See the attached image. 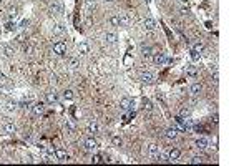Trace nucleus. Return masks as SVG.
Listing matches in <instances>:
<instances>
[{
    "label": "nucleus",
    "instance_id": "30",
    "mask_svg": "<svg viewBox=\"0 0 249 166\" xmlns=\"http://www.w3.org/2000/svg\"><path fill=\"white\" fill-rule=\"evenodd\" d=\"M110 23H111L113 27H120L121 23H120V15H111L110 17Z\"/></svg>",
    "mask_w": 249,
    "mask_h": 166
},
{
    "label": "nucleus",
    "instance_id": "21",
    "mask_svg": "<svg viewBox=\"0 0 249 166\" xmlns=\"http://www.w3.org/2000/svg\"><path fill=\"white\" fill-rule=\"evenodd\" d=\"M189 91L193 95H199L201 91H203V85H201V83H193V85H191V88H189Z\"/></svg>",
    "mask_w": 249,
    "mask_h": 166
},
{
    "label": "nucleus",
    "instance_id": "37",
    "mask_svg": "<svg viewBox=\"0 0 249 166\" xmlns=\"http://www.w3.org/2000/svg\"><path fill=\"white\" fill-rule=\"evenodd\" d=\"M65 126H66V130H68V131H73V130H75V123H73V121H70V120L65 121Z\"/></svg>",
    "mask_w": 249,
    "mask_h": 166
},
{
    "label": "nucleus",
    "instance_id": "24",
    "mask_svg": "<svg viewBox=\"0 0 249 166\" xmlns=\"http://www.w3.org/2000/svg\"><path fill=\"white\" fill-rule=\"evenodd\" d=\"M68 67H70V70H76V68L80 67V60H78V58H75V57H71L68 60Z\"/></svg>",
    "mask_w": 249,
    "mask_h": 166
},
{
    "label": "nucleus",
    "instance_id": "10",
    "mask_svg": "<svg viewBox=\"0 0 249 166\" xmlns=\"http://www.w3.org/2000/svg\"><path fill=\"white\" fill-rule=\"evenodd\" d=\"M208 146H209V140H208V138H204V136H199V138L196 140V148L204 150V148H208Z\"/></svg>",
    "mask_w": 249,
    "mask_h": 166
},
{
    "label": "nucleus",
    "instance_id": "20",
    "mask_svg": "<svg viewBox=\"0 0 249 166\" xmlns=\"http://www.w3.org/2000/svg\"><path fill=\"white\" fill-rule=\"evenodd\" d=\"M17 15H18V8L17 7H10L7 10V18H8V20H15Z\"/></svg>",
    "mask_w": 249,
    "mask_h": 166
},
{
    "label": "nucleus",
    "instance_id": "44",
    "mask_svg": "<svg viewBox=\"0 0 249 166\" xmlns=\"http://www.w3.org/2000/svg\"><path fill=\"white\" fill-rule=\"evenodd\" d=\"M181 2H186V0H181Z\"/></svg>",
    "mask_w": 249,
    "mask_h": 166
},
{
    "label": "nucleus",
    "instance_id": "34",
    "mask_svg": "<svg viewBox=\"0 0 249 166\" xmlns=\"http://www.w3.org/2000/svg\"><path fill=\"white\" fill-rule=\"evenodd\" d=\"M203 50H204V45H203V43H194L193 52H196V53H201Z\"/></svg>",
    "mask_w": 249,
    "mask_h": 166
},
{
    "label": "nucleus",
    "instance_id": "3",
    "mask_svg": "<svg viewBox=\"0 0 249 166\" xmlns=\"http://www.w3.org/2000/svg\"><path fill=\"white\" fill-rule=\"evenodd\" d=\"M45 110H47V106H45V103H43V101H37V103L32 106L33 115H37V116L43 115V113H45Z\"/></svg>",
    "mask_w": 249,
    "mask_h": 166
},
{
    "label": "nucleus",
    "instance_id": "35",
    "mask_svg": "<svg viewBox=\"0 0 249 166\" xmlns=\"http://www.w3.org/2000/svg\"><path fill=\"white\" fill-rule=\"evenodd\" d=\"M189 163L191 164H199V163H203V158H201V156H193V158L189 159Z\"/></svg>",
    "mask_w": 249,
    "mask_h": 166
},
{
    "label": "nucleus",
    "instance_id": "25",
    "mask_svg": "<svg viewBox=\"0 0 249 166\" xmlns=\"http://www.w3.org/2000/svg\"><path fill=\"white\" fill-rule=\"evenodd\" d=\"M131 100L130 98H121V101H120V106H121L123 110H130L131 108Z\"/></svg>",
    "mask_w": 249,
    "mask_h": 166
},
{
    "label": "nucleus",
    "instance_id": "15",
    "mask_svg": "<svg viewBox=\"0 0 249 166\" xmlns=\"http://www.w3.org/2000/svg\"><path fill=\"white\" fill-rule=\"evenodd\" d=\"M78 53L80 55H88L90 53V45L87 42H80L78 43Z\"/></svg>",
    "mask_w": 249,
    "mask_h": 166
},
{
    "label": "nucleus",
    "instance_id": "31",
    "mask_svg": "<svg viewBox=\"0 0 249 166\" xmlns=\"http://www.w3.org/2000/svg\"><path fill=\"white\" fill-rule=\"evenodd\" d=\"M196 71H198V70H196V67H193V65L186 67V75H188V76H194Z\"/></svg>",
    "mask_w": 249,
    "mask_h": 166
},
{
    "label": "nucleus",
    "instance_id": "4",
    "mask_svg": "<svg viewBox=\"0 0 249 166\" xmlns=\"http://www.w3.org/2000/svg\"><path fill=\"white\" fill-rule=\"evenodd\" d=\"M146 153H148V156H151V158H156V154L160 153V146L156 143H148L146 145Z\"/></svg>",
    "mask_w": 249,
    "mask_h": 166
},
{
    "label": "nucleus",
    "instance_id": "14",
    "mask_svg": "<svg viewBox=\"0 0 249 166\" xmlns=\"http://www.w3.org/2000/svg\"><path fill=\"white\" fill-rule=\"evenodd\" d=\"M3 130H5V133L8 135H13V133H17V126L13 121H7L5 125H3Z\"/></svg>",
    "mask_w": 249,
    "mask_h": 166
},
{
    "label": "nucleus",
    "instance_id": "38",
    "mask_svg": "<svg viewBox=\"0 0 249 166\" xmlns=\"http://www.w3.org/2000/svg\"><path fill=\"white\" fill-rule=\"evenodd\" d=\"M153 108V105H151V101L150 100H145V110H148V111H150Z\"/></svg>",
    "mask_w": 249,
    "mask_h": 166
},
{
    "label": "nucleus",
    "instance_id": "36",
    "mask_svg": "<svg viewBox=\"0 0 249 166\" xmlns=\"http://www.w3.org/2000/svg\"><path fill=\"white\" fill-rule=\"evenodd\" d=\"M15 108H17L15 101H8V103H7V111H15Z\"/></svg>",
    "mask_w": 249,
    "mask_h": 166
},
{
    "label": "nucleus",
    "instance_id": "2",
    "mask_svg": "<svg viewBox=\"0 0 249 166\" xmlns=\"http://www.w3.org/2000/svg\"><path fill=\"white\" fill-rule=\"evenodd\" d=\"M83 145H85V150H87V151H95V150L98 148V141L95 140L93 136H90V138L85 140Z\"/></svg>",
    "mask_w": 249,
    "mask_h": 166
},
{
    "label": "nucleus",
    "instance_id": "43",
    "mask_svg": "<svg viewBox=\"0 0 249 166\" xmlns=\"http://www.w3.org/2000/svg\"><path fill=\"white\" fill-rule=\"evenodd\" d=\"M105 2H113V0H105Z\"/></svg>",
    "mask_w": 249,
    "mask_h": 166
},
{
    "label": "nucleus",
    "instance_id": "19",
    "mask_svg": "<svg viewBox=\"0 0 249 166\" xmlns=\"http://www.w3.org/2000/svg\"><path fill=\"white\" fill-rule=\"evenodd\" d=\"M0 50H2V53L5 57H13V53H15V50L10 45H0Z\"/></svg>",
    "mask_w": 249,
    "mask_h": 166
},
{
    "label": "nucleus",
    "instance_id": "18",
    "mask_svg": "<svg viewBox=\"0 0 249 166\" xmlns=\"http://www.w3.org/2000/svg\"><path fill=\"white\" fill-rule=\"evenodd\" d=\"M47 101H48V103H57V101H58V93H57L55 90H50L48 93H47Z\"/></svg>",
    "mask_w": 249,
    "mask_h": 166
},
{
    "label": "nucleus",
    "instance_id": "42",
    "mask_svg": "<svg viewBox=\"0 0 249 166\" xmlns=\"http://www.w3.org/2000/svg\"><path fill=\"white\" fill-rule=\"evenodd\" d=\"M191 57H193V60H198V58H199V53H196V52H191Z\"/></svg>",
    "mask_w": 249,
    "mask_h": 166
},
{
    "label": "nucleus",
    "instance_id": "6",
    "mask_svg": "<svg viewBox=\"0 0 249 166\" xmlns=\"http://www.w3.org/2000/svg\"><path fill=\"white\" fill-rule=\"evenodd\" d=\"M143 28H145L146 32H153L156 28V22L153 20L151 17H146L145 20H143Z\"/></svg>",
    "mask_w": 249,
    "mask_h": 166
},
{
    "label": "nucleus",
    "instance_id": "12",
    "mask_svg": "<svg viewBox=\"0 0 249 166\" xmlns=\"http://www.w3.org/2000/svg\"><path fill=\"white\" fill-rule=\"evenodd\" d=\"M50 12L53 13V15H60L61 12H63V5H61L60 2H53L50 7Z\"/></svg>",
    "mask_w": 249,
    "mask_h": 166
},
{
    "label": "nucleus",
    "instance_id": "9",
    "mask_svg": "<svg viewBox=\"0 0 249 166\" xmlns=\"http://www.w3.org/2000/svg\"><path fill=\"white\" fill-rule=\"evenodd\" d=\"M153 63H155V65H165L166 63V55L165 53H155V55H153Z\"/></svg>",
    "mask_w": 249,
    "mask_h": 166
},
{
    "label": "nucleus",
    "instance_id": "45",
    "mask_svg": "<svg viewBox=\"0 0 249 166\" xmlns=\"http://www.w3.org/2000/svg\"><path fill=\"white\" fill-rule=\"evenodd\" d=\"M2 2H3V0H0V3H2Z\"/></svg>",
    "mask_w": 249,
    "mask_h": 166
},
{
    "label": "nucleus",
    "instance_id": "8",
    "mask_svg": "<svg viewBox=\"0 0 249 166\" xmlns=\"http://www.w3.org/2000/svg\"><path fill=\"white\" fill-rule=\"evenodd\" d=\"M120 23L124 25V27H130L133 23V15H131V13H123V15L120 17Z\"/></svg>",
    "mask_w": 249,
    "mask_h": 166
},
{
    "label": "nucleus",
    "instance_id": "1",
    "mask_svg": "<svg viewBox=\"0 0 249 166\" xmlns=\"http://www.w3.org/2000/svg\"><path fill=\"white\" fill-rule=\"evenodd\" d=\"M52 50H53L55 55L63 57L65 53H66V43H65V42H55L53 47H52Z\"/></svg>",
    "mask_w": 249,
    "mask_h": 166
},
{
    "label": "nucleus",
    "instance_id": "27",
    "mask_svg": "<svg viewBox=\"0 0 249 166\" xmlns=\"http://www.w3.org/2000/svg\"><path fill=\"white\" fill-rule=\"evenodd\" d=\"M63 98H65L66 101H71V100H73V98H75L73 90H70V88H68V90H65V91H63Z\"/></svg>",
    "mask_w": 249,
    "mask_h": 166
},
{
    "label": "nucleus",
    "instance_id": "26",
    "mask_svg": "<svg viewBox=\"0 0 249 166\" xmlns=\"http://www.w3.org/2000/svg\"><path fill=\"white\" fill-rule=\"evenodd\" d=\"M151 52H153V50H151L150 45H145V43L141 45V53H143V57H151V55H153Z\"/></svg>",
    "mask_w": 249,
    "mask_h": 166
},
{
    "label": "nucleus",
    "instance_id": "7",
    "mask_svg": "<svg viewBox=\"0 0 249 166\" xmlns=\"http://www.w3.org/2000/svg\"><path fill=\"white\" fill-rule=\"evenodd\" d=\"M87 128H88V133H92V135H97V133H100V125H98L95 120H90V121H88Z\"/></svg>",
    "mask_w": 249,
    "mask_h": 166
},
{
    "label": "nucleus",
    "instance_id": "40",
    "mask_svg": "<svg viewBox=\"0 0 249 166\" xmlns=\"http://www.w3.org/2000/svg\"><path fill=\"white\" fill-rule=\"evenodd\" d=\"M25 52L27 53H33V52H35V48H33L32 45H25Z\"/></svg>",
    "mask_w": 249,
    "mask_h": 166
},
{
    "label": "nucleus",
    "instance_id": "23",
    "mask_svg": "<svg viewBox=\"0 0 249 166\" xmlns=\"http://www.w3.org/2000/svg\"><path fill=\"white\" fill-rule=\"evenodd\" d=\"M65 32H66V28H65L63 23H57V25L53 27V33H55V35H63Z\"/></svg>",
    "mask_w": 249,
    "mask_h": 166
},
{
    "label": "nucleus",
    "instance_id": "11",
    "mask_svg": "<svg viewBox=\"0 0 249 166\" xmlns=\"http://www.w3.org/2000/svg\"><path fill=\"white\" fill-rule=\"evenodd\" d=\"M55 159H58V161H68V154H66V151L65 150H55Z\"/></svg>",
    "mask_w": 249,
    "mask_h": 166
},
{
    "label": "nucleus",
    "instance_id": "16",
    "mask_svg": "<svg viewBox=\"0 0 249 166\" xmlns=\"http://www.w3.org/2000/svg\"><path fill=\"white\" fill-rule=\"evenodd\" d=\"M165 138L166 140H176L178 138V130L176 128H168L165 131Z\"/></svg>",
    "mask_w": 249,
    "mask_h": 166
},
{
    "label": "nucleus",
    "instance_id": "28",
    "mask_svg": "<svg viewBox=\"0 0 249 166\" xmlns=\"http://www.w3.org/2000/svg\"><path fill=\"white\" fill-rule=\"evenodd\" d=\"M183 125H184V131H188L193 128V120L189 118V116H186V118L183 120Z\"/></svg>",
    "mask_w": 249,
    "mask_h": 166
},
{
    "label": "nucleus",
    "instance_id": "29",
    "mask_svg": "<svg viewBox=\"0 0 249 166\" xmlns=\"http://www.w3.org/2000/svg\"><path fill=\"white\" fill-rule=\"evenodd\" d=\"M111 143H113V146H121L123 145V140H121V136H118V135H115V136H111Z\"/></svg>",
    "mask_w": 249,
    "mask_h": 166
},
{
    "label": "nucleus",
    "instance_id": "32",
    "mask_svg": "<svg viewBox=\"0 0 249 166\" xmlns=\"http://www.w3.org/2000/svg\"><path fill=\"white\" fill-rule=\"evenodd\" d=\"M191 115V110L188 108V106H183V108L179 110V116H183V118H186V116Z\"/></svg>",
    "mask_w": 249,
    "mask_h": 166
},
{
    "label": "nucleus",
    "instance_id": "5",
    "mask_svg": "<svg viewBox=\"0 0 249 166\" xmlns=\"http://www.w3.org/2000/svg\"><path fill=\"white\" fill-rule=\"evenodd\" d=\"M140 80H141V83H146V85H151V83L155 81V75H153L151 71H141Z\"/></svg>",
    "mask_w": 249,
    "mask_h": 166
},
{
    "label": "nucleus",
    "instance_id": "13",
    "mask_svg": "<svg viewBox=\"0 0 249 166\" xmlns=\"http://www.w3.org/2000/svg\"><path fill=\"white\" fill-rule=\"evenodd\" d=\"M179 156H181V151L178 148H173V150H170V153H168V161H178Z\"/></svg>",
    "mask_w": 249,
    "mask_h": 166
},
{
    "label": "nucleus",
    "instance_id": "17",
    "mask_svg": "<svg viewBox=\"0 0 249 166\" xmlns=\"http://www.w3.org/2000/svg\"><path fill=\"white\" fill-rule=\"evenodd\" d=\"M105 40L113 45V43H116V42H118V35H116L115 32H106V33H105Z\"/></svg>",
    "mask_w": 249,
    "mask_h": 166
},
{
    "label": "nucleus",
    "instance_id": "41",
    "mask_svg": "<svg viewBox=\"0 0 249 166\" xmlns=\"http://www.w3.org/2000/svg\"><path fill=\"white\" fill-rule=\"evenodd\" d=\"M5 81H7V76L3 75V73H0V85H3Z\"/></svg>",
    "mask_w": 249,
    "mask_h": 166
},
{
    "label": "nucleus",
    "instance_id": "39",
    "mask_svg": "<svg viewBox=\"0 0 249 166\" xmlns=\"http://www.w3.org/2000/svg\"><path fill=\"white\" fill-rule=\"evenodd\" d=\"M28 25H30V20H28V18L22 20V23H20V27H22V28H25V27H28Z\"/></svg>",
    "mask_w": 249,
    "mask_h": 166
},
{
    "label": "nucleus",
    "instance_id": "22",
    "mask_svg": "<svg viewBox=\"0 0 249 166\" xmlns=\"http://www.w3.org/2000/svg\"><path fill=\"white\" fill-rule=\"evenodd\" d=\"M3 27H5V32L12 33V32H15V30H17V27H18V25H17V23L13 22V20H8V22H7Z\"/></svg>",
    "mask_w": 249,
    "mask_h": 166
},
{
    "label": "nucleus",
    "instance_id": "33",
    "mask_svg": "<svg viewBox=\"0 0 249 166\" xmlns=\"http://www.w3.org/2000/svg\"><path fill=\"white\" fill-rule=\"evenodd\" d=\"M92 163H95V164H98V163H103V156H102V154H93V158H92Z\"/></svg>",
    "mask_w": 249,
    "mask_h": 166
}]
</instances>
